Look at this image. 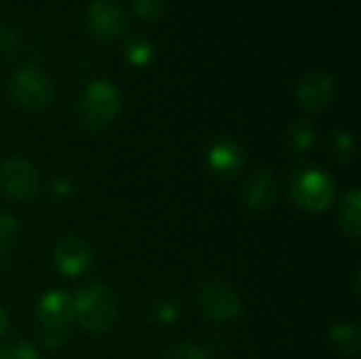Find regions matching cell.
<instances>
[{
    "label": "cell",
    "instance_id": "cell-19",
    "mask_svg": "<svg viewBox=\"0 0 361 359\" xmlns=\"http://www.w3.org/2000/svg\"><path fill=\"white\" fill-rule=\"evenodd\" d=\"M163 359H207L205 351L197 345H190V343H178L173 347L167 349L165 358Z\"/></svg>",
    "mask_w": 361,
    "mask_h": 359
},
{
    "label": "cell",
    "instance_id": "cell-9",
    "mask_svg": "<svg viewBox=\"0 0 361 359\" xmlns=\"http://www.w3.org/2000/svg\"><path fill=\"white\" fill-rule=\"evenodd\" d=\"M53 260L66 277H74L91 264V250L78 237H63L53 248Z\"/></svg>",
    "mask_w": 361,
    "mask_h": 359
},
{
    "label": "cell",
    "instance_id": "cell-23",
    "mask_svg": "<svg viewBox=\"0 0 361 359\" xmlns=\"http://www.w3.org/2000/svg\"><path fill=\"white\" fill-rule=\"evenodd\" d=\"M13 262V245L8 239H2L0 237V273L6 271Z\"/></svg>",
    "mask_w": 361,
    "mask_h": 359
},
{
    "label": "cell",
    "instance_id": "cell-14",
    "mask_svg": "<svg viewBox=\"0 0 361 359\" xmlns=\"http://www.w3.org/2000/svg\"><path fill=\"white\" fill-rule=\"evenodd\" d=\"M328 339H330V345H332L336 351H341V353H349V355H351V353L360 351L361 336L360 330H357L355 326L338 324V326H334V328L330 330Z\"/></svg>",
    "mask_w": 361,
    "mask_h": 359
},
{
    "label": "cell",
    "instance_id": "cell-12",
    "mask_svg": "<svg viewBox=\"0 0 361 359\" xmlns=\"http://www.w3.org/2000/svg\"><path fill=\"white\" fill-rule=\"evenodd\" d=\"M209 165L222 176H233L243 167V150L233 140H220L209 150Z\"/></svg>",
    "mask_w": 361,
    "mask_h": 359
},
{
    "label": "cell",
    "instance_id": "cell-1",
    "mask_svg": "<svg viewBox=\"0 0 361 359\" xmlns=\"http://www.w3.org/2000/svg\"><path fill=\"white\" fill-rule=\"evenodd\" d=\"M72 307H74L76 322L93 334L108 332L116 320V298L102 284L82 286L74 294Z\"/></svg>",
    "mask_w": 361,
    "mask_h": 359
},
{
    "label": "cell",
    "instance_id": "cell-15",
    "mask_svg": "<svg viewBox=\"0 0 361 359\" xmlns=\"http://www.w3.org/2000/svg\"><path fill=\"white\" fill-rule=\"evenodd\" d=\"M125 55L129 57L131 63L144 66V63H148L150 57H152V47H150V42H148L146 38L135 36V38H129V42H127V47H125Z\"/></svg>",
    "mask_w": 361,
    "mask_h": 359
},
{
    "label": "cell",
    "instance_id": "cell-16",
    "mask_svg": "<svg viewBox=\"0 0 361 359\" xmlns=\"http://www.w3.org/2000/svg\"><path fill=\"white\" fill-rule=\"evenodd\" d=\"M152 311H154V317H157L161 324L169 326V324H173V322L180 317V303L173 300V298H163V300H159V303L154 305Z\"/></svg>",
    "mask_w": 361,
    "mask_h": 359
},
{
    "label": "cell",
    "instance_id": "cell-4",
    "mask_svg": "<svg viewBox=\"0 0 361 359\" xmlns=\"http://www.w3.org/2000/svg\"><path fill=\"white\" fill-rule=\"evenodd\" d=\"M8 93L19 106L27 110H38L51 104L55 87L44 70H40L38 66H23L11 76Z\"/></svg>",
    "mask_w": 361,
    "mask_h": 359
},
{
    "label": "cell",
    "instance_id": "cell-10",
    "mask_svg": "<svg viewBox=\"0 0 361 359\" xmlns=\"http://www.w3.org/2000/svg\"><path fill=\"white\" fill-rule=\"evenodd\" d=\"M74 317L72 296L63 292H49L38 303V320L42 328H68Z\"/></svg>",
    "mask_w": 361,
    "mask_h": 359
},
{
    "label": "cell",
    "instance_id": "cell-26",
    "mask_svg": "<svg viewBox=\"0 0 361 359\" xmlns=\"http://www.w3.org/2000/svg\"><path fill=\"white\" fill-rule=\"evenodd\" d=\"M6 330H8V315H6V311L0 307V336H4Z\"/></svg>",
    "mask_w": 361,
    "mask_h": 359
},
{
    "label": "cell",
    "instance_id": "cell-3",
    "mask_svg": "<svg viewBox=\"0 0 361 359\" xmlns=\"http://www.w3.org/2000/svg\"><path fill=\"white\" fill-rule=\"evenodd\" d=\"M334 182L322 169H300L290 182L294 203L307 212H324L334 201Z\"/></svg>",
    "mask_w": 361,
    "mask_h": 359
},
{
    "label": "cell",
    "instance_id": "cell-8",
    "mask_svg": "<svg viewBox=\"0 0 361 359\" xmlns=\"http://www.w3.org/2000/svg\"><path fill=\"white\" fill-rule=\"evenodd\" d=\"M127 25L125 11L114 0H93L87 8V28L99 38L118 36Z\"/></svg>",
    "mask_w": 361,
    "mask_h": 359
},
{
    "label": "cell",
    "instance_id": "cell-11",
    "mask_svg": "<svg viewBox=\"0 0 361 359\" xmlns=\"http://www.w3.org/2000/svg\"><path fill=\"white\" fill-rule=\"evenodd\" d=\"M275 197H277V182H275V178L269 174V171H258V174H254L247 182H245V186H243V190H241V199H243V203L250 207V209H267V207H271L273 205V201H275Z\"/></svg>",
    "mask_w": 361,
    "mask_h": 359
},
{
    "label": "cell",
    "instance_id": "cell-24",
    "mask_svg": "<svg viewBox=\"0 0 361 359\" xmlns=\"http://www.w3.org/2000/svg\"><path fill=\"white\" fill-rule=\"evenodd\" d=\"M15 233H17L15 218L13 216H0V237L11 241V237H15Z\"/></svg>",
    "mask_w": 361,
    "mask_h": 359
},
{
    "label": "cell",
    "instance_id": "cell-5",
    "mask_svg": "<svg viewBox=\"0 0 361 359\" xmlns=\"http://www.w3.org/2000/svg\"><path fill=\"white\" fill-rule=\"evenodd\" d=\"M197 307L207 320H214V322H231L241 313L239 296L220 281L205 284L199 290Z\"/></svg>",
    "mask_w": 361,
    "mask_h": 359
},
{
    "label": "cell",
    "instance_id": "cell-25",
    "mask_svg": "<svg viewBox=\"0 0 361 359\" xmlns=\"http://www.w3.org/2000/svg\"><path fill=\"white\" fill-rule=\"evenodd\" d=\"M17 44V38L8 25H0V51H13Z\"/></svg>",
    "mask_w": 361,
    "mask_h": 359
},
{
    "label": "cell",
    "instance_id": "cell-7",
    "mask_svg": "<svg viewBox=\"0 0 361 359\" xmlns=\"http://www.w3.org/2000/svg\"><path fill=\"white\" fill-rule=\"evenodd\" d=\"M336 97V80L328 72H311L296 87V99L305 110L317 112L330 106Z\"/></svg>",
    "mask_w": 361,
    "mask_h": 359
},
{
    "label": "cell",
    "instance_id": "cell-13",
    "mask_svg": "<svg viewBox=\"0 0 361 359\" xmlns=\"http://www.w3.org/2000/svg\"><path fill=\"white\" fill-rule=\"evenodd\" d=\"M360 205H361V193L357 188L349 190L343 199L341 205V224L345 229L347 235H351L353 239H357L361 233V216H360Z\"/></svg>",
    "mask_w": 361,
    "mask_h": 359
},
{
    "label": "cell",
    "instance_id": "cell-22",
    "mask_svg": "<svg viewBox=\"0 0 361 359\" xmlns=\"http://www.w3.org/2000/svg\"><path fill=\"white\" fill-rule=\"evenodd\" d=\"M42 341L51 349L61 347L68 341V328H42Z\"/></svg>",
    "mask_w": 361,
    "mask_h": 359
},
{
    "label": "cell",
    "instance_id": "cell-21",
    "mask_svg": "<svg viewBox=\"0 0 361 359\" xmlns=\"http://www.w3.org/2000/svg\"><path fill=\"white\" fill-rule=\"evenodd\" d=\"M133 8L140 17L146 19H154L159 15H163L165 11V0H133Z\"/></svg>",
    "mask_w": 361,
    "mask_h": 359
},
{
    "label": "cell",
    "instance_id": "cell-2",
    "mask_svg": "<svg viewBox=\"0 0 361 359\" xmlns=\"http://www.w3.org/2000/svg\"><path fill=\"white\" fill-rule=\"evenodd\" d=\"M121 108V95L116 87L104 78L91 80L78 97L76 118L85 129H104L108 127Z\"/></svg>",
    "mask_w": 361,
    "mask_h": 359
},
{
    "label": "cell",
    "instance_id": "cell-17",
    "mask_svg": "<svg viewBox=\"0 0 361 359\" xmlns=\"http://www.w3.org/2000/svg\"><path fill=\"white\" fill-rule=\"evenodd\" d=\"M0 359H38L34 347H30L23 341H15V343H6L0 347Z\"/></svg>",
    "mask_w": 361,
    "mask_h": 359
},
{
    "label": "cell",
    "instance_id": "cell-6",
    "mask_svg": "<svg viewBox=\"0 0 361 359\" xmlns=\"http://www.w3.org/2000/svg\"><path fill=\"white\" fill-rule=\"evenodd\" d=\"M0 186L13 199H32L40 188L38 169L25 159H8L0 165Z\"/></svg>",
    "mask_w": 361,
    "mask_h": 359
},
{
    "label": "cell",
    "instance_id": "cell-18",
    "mask_svg": "<svg viewBox=\"0 0 361 359\" xmlns=\"http://www.w3.org/2000/svg\"><path fill=\"white\" fill-rule=\"evenodd\" d=\"M290 138H292V146L296 150H307L313 144V127L309 123H296L290 129Z\"/></svg>",
    "mask_w": 361,
    "mask_h": 359
},
{
    "label": "cell",
    "instance_id": "cell-20",
    "mask_svg": "<svg viewBox=\"0 0 361 359\" xmlns=\"http://www.w3.org/2000/svg\"><path fill=\"white\" fill-rule=\"evenodd\" d=\"M334 148H336V154L343 163H349L355 154V140L351 133H345V131H338L334 135Z\"/></svg>",
    "mask_w": 361,
    "mask_h": 359
}]
</instances>
